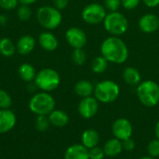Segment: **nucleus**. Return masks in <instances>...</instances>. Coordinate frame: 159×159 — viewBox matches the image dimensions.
<instances>
[{
  "instance_id": "obj_1",
  "label": "nucleus",
  "mask_w": 159,
  "mask_h": 159,
  "mask_svg": "<svg viewBox=\"0 0 159 159\" xmlns=\"http://www.w3.org/2000/svg\"><path fill=\"white\" fill-rule=\"evenodd\" d=\"M102 56L109 62L122 64L129 59V48L119 36H110L103 40L101 45Z\"/></svg>"
},
{
  "instance_id": "obj_2",
  "label": "nucleus",
  "mask_w": 159,
  "mask_h": 159,
  "mask_svg": "<svg viewBox=\"0 0 159 159\" xmlns=\"http://www.w3.org/2000/svg\"><path fill=\"white\" fill-rule=\"evenodd\" d=\"M137 97L146 107H154L159 103V85L153 80L142 81L137 86Z\"/></svg>"
},
{
  "instance_id": "obj_3",
  "label": "nucleus",
  "mask_w": 159,
  "mask_h": 159,
  "mask_svg": "<svg viewBox=\"0 0 159 159\" xmlns=\"http://www.w3.org/2000/svg\"><path fill=\"white\" fill-rule=\"evenodd\" d=\"M55 100L48 92H39L34 94L30 102V110L37 116H48L53 110H55Z\"/></svg>"
},
{
  "instance_id": "obj_4",
  "label": "nucleus",
  "mask_w": 159,
  "mask_h": 159,
  "mask_svg": "<svg viewBox=\"0 0 159 159\" xmlns=\"http://www.w3.org/2000/svg\"><path fill=\"white\" fill-rule=\"evenodd\" d=\"M120 94L119 86L113 80L99 82L94 88V96L99 102L112 103L117 100Z\"/></svg>"
},
{
  "instance_id": "obj_5",
  "label": "nucleus",
  "mask_w": 159,
  "mask_h": 159,
  "mask_svg": "<svg viewBox=\"0 0 159 159\" xmlns=\"http://www.w3.org/2000/svg\"><path fill=\"white\" fill-rule=\"evenodd\" d=\"M102 23L106 32L114 36H120L124 34L129 27L128 19L118 11L109 12Z\"/></svg>"
},
{
  "instance_id": "obj_6",
  "label": "nucleus",
  "mask_w": 159,
  "mask_h": 159,
  "mask_svg": "<svg viewBox=\"0 0 159 159\" xmlns=\"http://www.w3.org/2000/svg\"><path fill=\"white\" fill-rule=\"evenodd\" d=\"M36 18L39 24L48 29L53 30L59 27L62 20L61 10L51 6H44L38 8Z\"/></svg>"
},
{
  "instance_id": "obj_7",
  "label": "nucleus",
  "mask_w": 159,
  "mask_h": 159,
  "mask_svg": "<svg viewBox=\"0 0 159 159\" xmlns=\"http://www.w3.org/2000/svg\"><path fill=\"white\" fill-rule=\"evenodd\" d=\"M35 86L45 92H49L56 89L61 83L59 73L51 68H44L40 70L34 78Z\"/></svg>"
},
{
  "instance_id": "obj_8",
  "label": "nucleus",
  "mask_w": 159,
  "mask_h": 159,
  "mask_svg": "<svg viewBox=\"0 0 159 159\" xmlns=\"http://www.w3.org/2000/svg\"><path fill=\"white\" fill-rule=\"evenodd\" d=\"M106 15H107L106 8L104 7V6L99 3L89 4L83 8L81 12V17L83 20L88 24H92V25L103 22Z\"/></svg>"
},
{
  "instance_id": "obj_9",
  "label": "nucleus",
  "mask_w": 159,
  "mask_h": 159,
  "mask_svg": "<svg viewBox=\"0 0 159 159\" xmlns=\"http://www.w3.org/2000/svg\"><path fill=\"white\" fill-rule=\"evenodd\" d=\"M112 132L115 138L122 142L126 139L131 138L133 127L129 119L123 117L117 118L112 125Z\"/></svg>"
},
{
  "instance_id": "obj_10",
  "label": "nucleus",
  "mask_w": 159,
  "mask_h": 159,
  "mask_svg": "<svg viewBox=\"0 0 159 159\" xmlns=\"http://www.w3.org/2000/svg\"><path fill=\"white\" fill-rule=\"evenodd\" d=\"M77 110L79 115L83 118H92L96 116V114L99 111V102L95 97L92 96L82 98V100L78 103Z\"/></svg>"
},
{
  "instance_id": "obj_11",
  "label": "nucleus",
  "mask_w": 159,
  "mask_h": 159,
  "mask_svg": "<svg viewBox=\"0 0 159 159\" xmlns=\"http://www.w3.org/2000/svg\"><path fill=\"white\" fill-rule=\"evenodd\" d=\"M65 39L67 43L75 48H83L88 41L86 33L78 27H71L65 33Z\"/></svg>"
},
{
  "instance_id": "obj_12",
  "label": "nucleus",
  "mask_w": 159,
  "mask_h": 159,
  "mask_svg": "<svg viewBox=\"0 0 159 159\" xmlns=\"http://www.w3.org/2000/svg\"><path fill=\"white\" fill-rule=\"evenodd\" d=\"M139 28L145 34H153L159 29V17L156 14L147 13L139 20Z\"/></svg>"
},
{
  "instance_id": "obj_13",
  "label": "nucleus",
  "mask_w": 159,
  "mask_h": 159,
  "mask_svg": "<svg viewBox=\"0 0 159 159\" xmlns=\"http://www.w3.org/2000/svg\"><path fill=\"white\" fill-rule=\"evenodd\" d=\"M16 125V116L9 109H0V133L10 131Z\"/></svg>"
},
{
  "instance_id": "obj_14",
  "label": "nucleus",
  "mask_w": 159,
  "mask_h": 159,
  "mask_svg": "<svg viewBox=\"0 0 159 159\" xmlns=\"http://www.w3.org/2000/svg\"><path fill=\"white\" fill-rule=\"evenodd\" d=\"M38 43L40 47L47 51H54L59 47L57 37L50 32H43L38 36Z\"/></svg>"
},
{
  "instance_id": "obj_15",
  "label": "nucleus",
  "mask_w": 159,
  "mask_h": 159,
  "mask_svg": "<svg viewBox=\"0 0 159 159\" xmlns=\"http://www.w3.org/2000/svg\"><path fill=\"white\" fill-rule=\"evenodd\" d=\"M35 47V39L29 34L22 35L16 44V50L20 55L30 54Z\"/></svg>"
},
{
  "instance_id": "obj_16",
  "label": "nucleus",
  "mask_w": 159,
  "mask_h": 159,
  "mask_svg": "<svg viewBox=\"0 0 159 159\" xmlns=\"http://www.w3.org/2000/svg\"><path fill=\"white\" fill-rule=\"evenodd\" d=\"M64 159H89V149L82 143L69 146L64 154Z\"/></svg>"
},
{
  "instance_id": "obj_17",
  "label": "nucleus",
  "mask_w": 159,
  "mask_h": 159,
  "mask_svg": "<svg viewBox=\"0 0 159 159\" xmlns=\"http://www.w3.org/2000/svg\"><path fill=\"white\" fill-rule=\"evenodd\" d=\"M81 142L87 149H91L95 146H98L100 143V134L97 130L93 129H86L82 133Z\"/></svg>"
},
{
  "instance_id": "obj_18",
  "label": "nucleus",
  "mask_w": 159,
  "mask_h": 159,
  "mask_svg": "<svg viewBox=\"0 0 159 159\" xmlns=\"http://www.w3.org/2000/svg\"><path fill=\"white\" fill-rule=\"evenodd\" d=\"M123 150L124 149H123L122 142L116 138H112L108 140L103 146V151L105 153V156L109 157H115L119 156Z\"/></svg>"
},
{
  "instance_id": "obj_19",
  "label": "nucleus",
  "mask_w": 159,
  "mask_h": 159,
  "mask_svg": "<svg viewBox=\"0 0 159 159\" xmlns=\"http://www.w3.org/2000/svg\"><path fill=\"white\" fill-rule=\"evenodd\" d=\"M123 79L126 84L129 86H138L142 82V75L138 69L132 66H129L123 71Z\"/></svg>"
},
{
  "instance_id": "obj_20",
  "label": "nucleus",
  "mask_w": 159,
  "mask_h": 159,
  "mask_svg": "<svg viewBox=\"0 0 159 159\" xmlns=\"http://www.w3.org/2000/svg\"><path fill=\"white\" fill-rule=\"evenodd\" d=\"M50 125L57 128H63L69 122L68 115L61 110H53L48 116Z\"/></svg>"
},
{
  "instance_id": "obj_21",
  "label": "nucleus",
  "mask_w": 159,
  "mask_h": 159,
  "mask_svg": "<svg viewBox=\"0 0 159 159\" xmlns=\"http://www.w3.org/2000/svg\"><path fill=\"white\" fill-rule=\"evenodd\" d=\"M94 86L89 80H80L75 86V92L81 98L89 97L94 93Z\"/></svg>"
},
{
  "instance_id": "obj_22",
  "label": "nucleus",
  "mask_w": 159,
  "mask_h": 159,
  "mask_svg": "<svg viewBox=\"0 0 159 159\" xmlns=\"http://www.w3.org/2000/svg\"><path fill=\"white\" fill-rule=\"evenodd\" d=\"M19 76L21 78V80L25 82H32L34 80L36 76V71L34 67L30 63H22L20 65L18 70Z\"/></svg>"
},
{
  "instance_id": "obj_23",
  "label": "nucleus",
  "mask_w": 159,
  "mask_h": 159,
  "mask_svg": "<svg viewBox=\"0 0 159 159\" xmlns=\"http://www.w3.org/2000/svg\"><path fill=\"white\" fill-rule=\"evenodd\" d=\"M16 51V45L7 37L0 39V53L5 57H11Z\"/></svg>"
},
{
  "instance_id": "obj_24",
  "label": "nucleus",
  "mask_w": 159,
  "mask_h": 159,
  "mask_svg": "<svg viewBox=\"0 0 159 159\" xmlns=\"http://www.w3.org/2000/svg\"><path fill=\"white\" fill-rule=\"evenodd\" d=\"M109 61L103 57V56H98L94 58V60L91 62V70L95 74H102L104 73L108 68Z\"/></svg>"
},
{
  "instance_id": "obj_25",
  "label": "nucleus",
  "mask_w": 159,
  "mask_h": 159,
  "mask_svg": "<svg viewBox=\"0 0 159 159\" xmlns=\"http://www.w3.org/2000/svg\"><path fill=\"white\" fill-rule=\"evenodd\" d=\"M72 60L76 65H83L86 62L87 55L83 48H75L72 53Z\"/></svg>"
},
{
  "instance_id": "obj_26",
  "label": "nucleus",
  "mask_w": 159,
  "mask_h": 159,
  "mask_svg": "<svg viewBox=\"0 0 159 159\" xmlns=\"http://www.w3.org/2000/svg\"><path fill=\"white\" fill-rule=\"evenodd\" d=\"M50 122L48 116H38L35 120V128L38 131L44 132L47 131L49 128Z\"/></svg>"
},
{
  "instance_id": "obj_27",
  "label": "nucleus",
  "mask_w": 159,
  "mask_h": 159,
  "mask_svg": "<svg viewBox=\"0 0 159 159\" xmlns=\"http://www.w3.org/2000/svg\"><path fill=\"white\" fill-rule=\"evenodd\" d=\"M17 15L19 20H28L32 17V9L29 7V6L26 5H20V7L17 10Z\"/></svg>"
},
{
  "instance_id": "obj_28",
  "label": "nucleus",
  "mask_w": 159,
  "mask_h": 159,
  "mask_svg": "<svg viewBox=\"0 0 159 159\" xmlns=\"http://www.w3.org/2000/svg\"><path fill=\"white\" fill-rule=\"evenodd\" d=\"M12 105V99L10 95L3 90L0 89V109H8Z\"/></svg>"
},
{
  "instance_id": "obj_29",
  "label": "nucleus",
  "mask_w": 159,
  "mask_h": 159,
  "mask_svg": "<svg viewBox=\"0 0 159 159\" xmlns=\"http://www.w3.org/2000/svg\"><path fill=\"white\" fill-rule=\"evenodd\" d=\"M147 152L150 157L156 158L159 157V140L158 139H154L152 140L147 146Z\"/></svg>"
},
{
  "instance_id": "obj_30",
  "label": "nucleus",
  "mask_w": 159,
  "mask_h": 159,
  "mask_svg": "<svg viewBox=\"0 0 159 159\" xmlns=\"http://www.w3.org/2000/svg\"><path fill=\"white\" fill-rule=\"evenodd\" d=\"M89 159H103L105 157V153L103 148L95 146L91 149H89Z\"/></svg>"
},
{
  "instance_id": "obj_31",
  "label": "nucleus",
  "mask_w": 159,
  "mask_h": 159,
  "mask_svg": "<svg viewBox=\"0 0 159 159\" xmlns=\"http://www.w3.org/2000/svg\"><path fill=\"white\" fill-rule=\"evenodd\" d=\"M104 7L110 12L118 11L121 5V0H104Z\"/></svg>"
},
{
  "instance_id": "obj_32",
  "label": "nucleus",
  "mask_w": 159,
  "mask_h": 159,
  "mask_svg": "<svg viewBox=\"0 0 159 159\" xmlns=\"http://www.w3.org/2000/svg\"><path fill=\"white\" fill-rule=\"evenodd\" d=\"M19 4L18 0H0V7L6 10H11L17 7Z\"/></svg>"
},
{
  "instance_id": "obj_33",
  "label": "nucleus",
  "mask_w": 159,
  "mask_h": 159,
  "mask_svg": "<svg viewBox=\"0 0 159 159\" xmlns=\"http://www.w3.org/2000/svg\"><path fill=\"white\" fill-rule=\"evenodd\" d=\"M140 2L141 0H121V5L127 10H132L139 6Z\"/></svg>"
},
{
  "instance_id": "obj_34",
  "label": "nucleus",
  "mask_w": 159,
  "mask_h": 159,
  "mask_svg": "<svg viewBox=\"0 0 159 159\" xmlns=\"http://www.w3.org/2000/svg\"><path fill=\"white\" fill-rule=\"evenodd\" d=\"M122 145H123V149L128 151V152H130V151L134 150V148L136 146L135 142L131 138H129V139H126V140L122 141Z\"/></svg>"
},
{
  "instance_id": "obj_35",
  "label": "nucleus",
  "mask_w": 159,
  "mask_h": 159,
  "mask_svg": "<svg viewBox=\"0 0 159 159\" xmlns=\"http://www.w3.org/2000/svg\"><path fill=\"white\" fill-rule=\"evenodd\" d=\"M69 0H53V5L59 10L64 9L68 6Z\"/></svg>"
},
{
  "instance_id": "obj_36",
  "label": "nucleus",
  "mask_w": 159,
  "mask_h": 159,
  "mask_svg": "<svg viewBox=\"0 0 159 159\" xmlns=\"http://www.w3.org/2000/svg\"><path fill=\"white\" fill-rule=\"evenodd\" d=\"M144 5L148 7H157V6H159V0H143Z\"/></svg>"
},
{
  "instance_id": "obj_37",
  "label": "nucleus",
  "mask_w": 159,
  "mask_h": 159,
  "mask_svg": "<svg viewBox=\"0 0 159 159\" xmlns=\"http://www.w3.org/2000/svg\"><path fill=\"white\" fill-rule=\"evenodd\" d=\"M19 3L20 5H26V6H29V5H32L34 4V2H36L37 0H18Z\"/></svg>"
},
{
  "instance_id": "obj_38",
  "label": "nucleus",
  "mask_w": 159,
  "mask_h": 159,
  "mask_svg": "<svg viewBox=\"0 0 159 159\" xmlns=\"http://www.w3.org/2000/svg\"><path fill=\"white\" fill-rule=\"evenodd\" d=\"M155 134H156V138L159 140V121L156 125V129H155Z\"/></svg>"
},
{
  "instance_id": "obj_39",
  "label": "nucleus",
  "mask_w": 159,
  "mask_h": 159,
  "mask_svg": "<svg viewBox=\"0 0 159 159\" xmlns=\"http://www.w3.org/2000/svg\"><path fill=\"white\" fill-rule=\"evenodd\" d=\"M139 159H155V158L149 156V157H141V158H139Z\"/></svg>"
}]
</instances>
